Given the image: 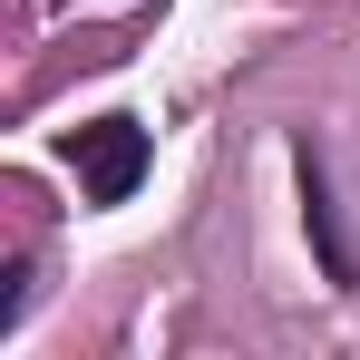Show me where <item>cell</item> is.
<instances>
[{
	"instance_id": "6da1fadb",
	"label": "cell",
	"mask_w": 360,
	"mask_h": 360,
	"mask_svg": "<svg viewBox=\"0 0 360 360\" xmlns=\"http://www.w3.org/2000/svg\"><path fill=\"white\" fill-rule=\"evenodd\" d=\"M68 156H78L88 205H127V195L146 185V127H136V117H98V127L68 136Z\"/></svg>"
},
{
	"instance_id": "7a4b0ae2",
	"label": "cell",
	"mask_w": 360,
	"mask_h": 360,
	"mask_svg": "<svg viewBox=\"0 0 360 360\" xmlns=\"http://www.w3.org/2000/svg\"><path fill=\"white\" fill-rule=\"evenodd\" d=\"M302 224H311V253H321V273H331V283H351L341 205H331V176H321V156H311V146H302Z\"/></svg>"
},
{
	"instance_id": "3957f363",
	"label": "cell",
	"mask_w": 360,
	"mask_h": 360,
	"mask_svg": "<svg viewBox=\"0 0 360 360\" xmlns=\"http://www.w3.org/2000/svg\"><path fill=\"white\" fill-rule=\"evenodd\" d=\"M20 311H30V263L0 273V331H20Z\"/></svg>"
}]
</instances>
